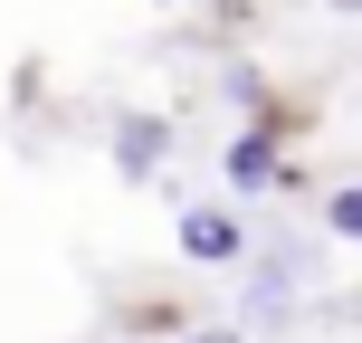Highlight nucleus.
<instances>
[{"label":"nucleus","mask_w":362,"mask_h":343,"mask_svg":"<svg viewBox=\"0 0 362 343\" xmlns=\"http://www.w3.org/2000/svg\"><path fill=\"white\" fill-rule=\"evenodd\" d=\"M172 248L191 257V267H238V257H248V219H238L229 200H191L181 229H172Z\"/></svg>","instance_id":"f257e3e1"},{"label":"nucleus","mask_w":362,"mask_h":343,"mask_svg":"<svg viewBox=\"0 0 362 343\" xmlns=\"http://www.w3.org/2000/svg\"><path fill=\"white\" fill-rule=\"evenodd\" d=\"M238 267H248V325H296V257H238Z\"/></svg>","instance_id":"f03ea898"},{"label":"nucleus","mask_w":362,"mask_h":343,"mask_svg":"<svg viewBox=\"0 0 362 343\" xmlns=\"http://www.w3.org/2000/svg\"><path fill=\"white\" fill-rule=\"evenodd\" d=\"M172 153V115H115V172L124 181H153Z\"/></svg>","instance_id":"7ed1b4c3"},{"label":"nucleus","mask_w":362,"mask_h":343,"mask_svg":"<svg viewBox=\"0 0 362 343\" xmlns=\"http://www.w3.org/2000/svg\"><path fill=\"white\" fill-rule=\"evenodd\" d=\"M229 181H238V191H286V153H276L267 124H248V134L229 144Z\"/></svg>","instance_id":"20e7f679"},{"label":"nucleus","mask_w":362,"mask_h":343,"mask_svg":"<svg viewBox=\"0 0 362 343\" xmlns=\"http://www.w3.org/2000/svg\"><path fill=\"white\" fill-rule=\"evenodd\" d=\"M325 229H334V238H362V191H353V181L325 191Z\"/></svg>","instance_id":"39448f33"},{"label":"nucleus","mask_w":362,"mask_h":343,"mask_svg":"<svg viewBox=\"0 0 362 343\" xmlns=\"http://www.w3.org/2000/svg\"><path fill=\"white\" fill-rule=\"evenodd\" d=\"M181 343H248V334H238V325H191Z\"/></svg>","instance_id":"423d86ee"},{"label":"nucleus","mask_w":362,"mask_h":343,"mask_svg":"<svg viewBox=\"0 0 362 343\" xmlns=\"http://www.w3.org/2000/svg\"><path fill=\"white\" fill-rule=\"evenodd\" d=\"M153 10H181V0H153Z\"/></svg>","instance_id":"0eeeda50"}]
</instances>
